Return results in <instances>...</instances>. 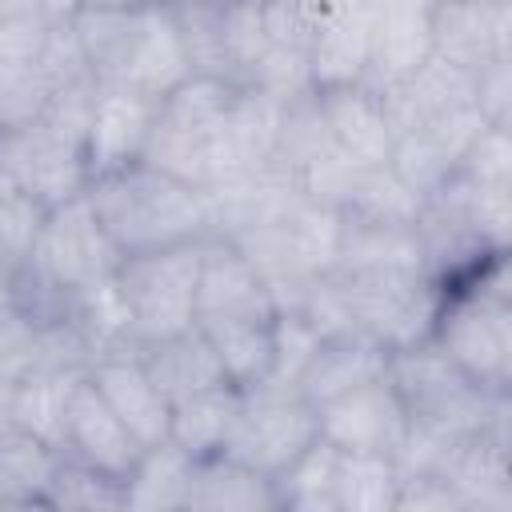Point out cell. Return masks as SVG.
<instances>
[{
  "instance_id": "obj_10",
  "label": "cell",
  "mask_w": 512,
  "mask_h": 512,
  "mask_svg": "<svg viewBox=\"0 0 512 512\" xmlns=\"http://www.w3.org/2000/svg\"><path fill=\"white\" fill-rule=\"evenodd\" d=\"M24 264H36L48 280H56L68 292H80V288H92L100 280H112L124 264V252L84 192V196L56 204L48 212L44 232L36 240V252Z\"/></svg>"
},
{
  "instance_id": "obj_16",
  "label": "cell",
  "mask_w": 512,
  "mask_h": 512,
  "mask_svg": "<svg viewBox=\"0 0 512 512\" xmlns=\"http://www.w3.org/2000/svg\"><path fill=\"white\" fill-rule=\"evenodd\" d=\"M64 456H76L100 472H112L120 480L132 476L136 460L144 456V444L136 432L116 416V408L104 400L96 388L92 372L76 384L68 400V420H64Z\"/></svg>"
},
{
  "instance_id": "obj_8",
  "label": "cell",
  "mask_w": 512,
  "mask_h": 512,
  "mask_svg": "<svg viewBox=\"0 0 512 512\" xmlns=\"http://www.w3.org/2000/svg\"><path fill=\"white\" fill-rule=\"evenodd\" d=\"M0 184H12L40 204L56 208L88 192L92 164H88V140L52 124L32 120L20 128H4L0 140Z\"/></svg>"
},
{
  "instance_id": "obj_9",
  "label": "cell",
  "mask_w": 512,
  "mask_h": 512,
  "mask_svg": "<svg viewBox=\"0 0 512 512\" xmlns=\"http://www.w3.org/2000/svg\"><path fill=\"white\" fill-rule=\"evenodd\" d=\"M232 84H220L212 76H188L176 92H168L160 100L156 124H152V140L144 160L208 188L212 180V132L220 124V112L232 100Z\"/></svg>"
},
{
  "instance_id": "obj_12",
  "label": "cell",
  "mask_w": 512,
  "mask_h": 512,
  "mask_svg": "<svg viewBox=\"0 0 512 512\" xmlns=\"http://www.w3.org/2000/svg\"><path fill=\"white\" fill-rule=\"evenodd\" d=\"M204 192H208L212 236H224V240H236L244 232L268 228V224H284L300 204H308L304 184L276 160L260 172L208 184Z\"/></svg>"
},
{
  "instance_id": "obj_41",
  "label": "cell",
  "mask_w": 512,
  "mask_h": 512,
  "mask_svg": "<svg viewBox=\"0 0 512 512\" xmlns=\"http://www.w3.org/2000/svg\"><path fill=\"white\" fill-rule=\"evenodd\" d=\"M48 212L52 208L40 204L36 196H28V192H20L12 184H0V248H4V268H16V264L32 260Z\"/></svg>"
},
{
  "instance_id": "obj_1",
  "label": "cell",
  "mask_w": 512,
  "mask_h": 512,
  "mask_svg": "<svg viewBox=\"0 0 512 512\" xmlns=\"http://www.w3.org/2000/svg\"><path fill=\"white\" fill-rule=\"evenodd\" d=\"M88 200L124 256L212 236L208 192L148 160L96 176L88 184Z\"/></svg>"
},
{
  "instance_id": "obj_43",
  "label": "cell",
  "mask_w": 512,
  "mask_h": 512,
  "mask_svg": "<svg viewBox=\"0 0 512 512\" xmlns=\"http://www.w3.org/2000/svg\"><path fill=\"white\" fill-rule=\"evenodd\" d=\"M320 344H324V336L316 332V324L304 312H280L276 316V360H272V376L268 380L300 388V376L312 364Z\"/></svg>"
},
{
  "instance_id": "obj_52",
  "label": "cell",
  "mask_w": 512,
  "mask_h": 512,
  "mask_svg": "<svg viewBox=\"0 0 512 512\" xmlns=\"http://www.w3.org/2000/svg\"><path fill=\"white\" fill-rule=\"evenodd\" d=\"M476 4H492V8H500V4H512V0H476Z\"/></svg>"
},
{
  "instance_id": "obj_49",
  "label": "cell",
  "mask_w": 512,
  "mask_h": 512,
  "mask_svg": "<svg viewBox=\"0 0 512 512\" xmlns=\"http://www.w3.org/2000/svg\"><path fill=\"white\" fill-rule=\"evenodd\" d=\"M160 0H84L80 8H92V12H136V8H152Z\"/></svg>"
},
{
  "instance_id": "obj_50",
  "label": "cell",
  "mask_w": 512,
  "mask_h": 512,
  "mask_svg": "<svg viewBox=\"0 0 512 512\" xmlns=\"http://www.w3.org/2000/svg\"><path fill=\"white\" fill-rule=\"evenodd\" d=\"M80 4H84V0H44V8H48L56 20H72V16L80 12Z\"/></svg>"
},
{
  "instance_id": "obj_32",
  "label": "cell",
  "mask_w": 512,
  "mask_h": 512,
  "mask_svg": "<svg viewBox=\"0 0 512 512\" xmlns=\"http://www.w3.org/2000/svg\"><path fill=\"white\" fill-rule=\"evenodd\" d=\"M192 472H196V456L184 452L172 436L164 444L144 448V456L128 476V508H144V512L188 508Z\"/></svg>"
},
{
  "instance_id": "obj_51",
  "label": "cell",
  "mask_w": 512,
  "mask_h": 512,
  "mask_svg": "<svg viewBox=\"0 0 512 512\" xmlns=\"http://www.w3.org/2000/svg\"><path fill=\"white\" fill-rule=\"evenodd\" d=\"M172 8H196V4H224V0H164Z\"/></svg>"
},
{
  "instance_id": "obj_39",
  "label": "cell",
  "mask_w": 512,
  "mask_h": 512,
  "mask_svg": "<svg viewBox=\"0 0 512 512\" xmlns=\"http://www.w3.org/2000/svg\"><path fill=\"white\" fill-rule=\"evenodd\" d=\"M456 204L464 208L472 232L484 240V248L492 256L512 252V188H492L480 180H468L464 172L456 180H448Z\"/></svg>"
},
{
  "instance_id": "obj_33",
  "label": "cell",
  "mask_w": 512,
  "mask_h": 512,
  "mask_svg": "<svg viewBox=\"0 0 512 512\" xmlns=\"http://www.w3.org/2000/svg\"><path fill=\"white\" fill-rule=\"evenodd\" d=\"M276 316H268V320H208V324H196L212 340V348L220 352V360H224V368H228L236 388L264 384L272 376Z\"/></svg>"
},
{
  "instance_id": "obj_14",
  "label": "cell",
  "mask_w": 512,
  "mask_h": 512,
  "mask_svg": "<svg viewBox=\"0 0 512 512\" xmlns=\"http://www.w3.org/2000/svg\"><path fill=\"white\" fill-rule=\"evenodd\" d=\"M284 104L260 88H236L212 132V180H236L276 160Z\"/></svg>"
},
{
  "instance_id": "obj_31",
  "label": "cell",
  "mask_w": 512,
  "mask_h": 512,
  "mask_svg": "<svg viewBox=\"0 0 512 512\" xmlns=\"http://www.w3.org/2000/svg\"><path fill=\"white\" fill-rule=\"evenodd\" d=\"M236 416H240V388L236 384L196 392V396L172 404V440L184 452H192L196 460L216 456L228 448Z\"/></svg>"
},
{
  "instance_id": "obj_44",
  "label": "cell",
  "mask_w": 512,
  "mask_h": 512,
  "mask_svg": "<svg viewBox=\"0 0 512 512\" xmlns=\"http://www.w3.org/2000/svg\"><path fill=\"white\" fill-rule=\"evenodd\" d=\"M464 176L492 188H512V128L484 124V132L476 136L464 160Z\"/></svg>"
},
{
  "instance_id": "obj_22",
  "label": "cell",
  "mask_w": 512,
  "mask_h": 512,
  "mask_svg": "<svg viewBox=\"0 0 512 512\" xmlns=\"http://www.w3.org/2000/svg\"><path fill=\"white\" fill-rule=\"evenodd\" d=\"M316 92H320L332 140L344 156H352L356 164H392L396 132L388 124L380 92H372L368 84H336Z\"/></svg>"
},
{
  "instance_id": "obj_37",
  "label": "cell",
  "mask_w": 512,
  "mask_h": 512,
  "mask_svg": "<svg viewBox=\"0 0 512 512\" xmlns=\"http://www.w3.org/2000/svg\"><path fill=\"white\" fill-rule=\"evenodd\" d=\"M180 32H184V48L192 60V76H212L220 84L244 88L240 64L232 56L228 32H224V12L220 4H196V8H176Z\"/></svg>"
},
{
  "instance_id": "obj_48",
  "label": "cell",
  "mask_w": 512,
  "mask_h": 512,
  "mask_svg": "<svg viewBox=\"0 0 512 512\" xmlns=\"http://www.w3.org/2000/svg\"><path fill=\"white\" fill-rule=\"evenodd\" d=\"M492 436H496V444L504 448V456L512 460V388H504V392H500V400H496Z\"/></svg>"
},
{
  "instance_id": "obj_2",
  "label": "cell",
  "mask_w": 512,
  "mask_h": 512,
  "mask_svg": "<svg viewBox=\"0 0 512 512\" xmlns=\"http://www.w3.org/2000/svg\"><path fill=\"white\" fill-rule=\"evenodd\" d=\"M76 36L100 84H124L144 96L164 100L192 76L184 32L172 4H152L136 12H92L72 16Z\"/></svg>"
},
{
  "instance_id": "obj_18",
  "label": "cell",
  "mask_w": 512,
  "mask_h": 512,
  "mask_svg": "<svg viewBox=\"0 0 512 512\" xmlns=\"http://www.w3.org/2000/svg\"><path fill=\"white\" fill-rule=\"evenodd\" d=\"M156 112H160V100L156 96H144L136 88H124V84H100L92 128H88L92 180L144 160L148 140H152Z\"/></svg>"
},
{
  "instance_id": "obj_24",
  "label": "cell",
  "mask_w": 512,
  "mask_h": 512,
  "mask_svg": "<svg viewBox=\"0 0 512 512\" xmlns=\"http://www.w3.org/2000/svg\"><path fill=\"white\" fill-rule=\"evenodd\" d=\"M140 360L172 404H180L196 392L232 384L220 352L212 348V340L200 328H188L180 336H168V340H156V344L140 348Z\"/></svg>"
},
{
  "instance_id": "obj_4",
  "label": "cell",
  "mask_w": 512,
  "mask_h": 512,
  "mask_svg": "<svg viewBox=\"0 0 512 512\" xmlns=\"http://www.w3.org/2000/svg\"><path fill=\"white\" fill-rule=\"evenodd\" d=\"M204 240L124 256L116 280L128 300L140 348L196 328V288H200Z\"/></svg>"
},
{
  "instance_id": "obj_13",
  "label": "cell",
  "mask_w": 512,
  "mask_h": 512,
  "mask_svg": "<svg viewBox=\"0 0 512 512\" xmlns=\"http://www.w3.org/2000/svg\"><path fill=\"white\" fill-rule=\"evenodd\" d=\"M480 132H484V116H480L476 104L472 108H456L448 116H436V120L396 136L392 168L420 196H432L436 188H444L448 180H456L464 172V160H468V152H472Z\"/></svg>"
},
{
  "instance_id": "obj_7",
  "label": "cell",
  "mask_w": 512,
  "mask_h": 512,
  "mask_svg": "<svg viewBox=\"0 0 512 512\" xmlns=\"http://www.w3.org/2000/svg\"><path fill=\"white\" fill-rule=\"evenodd\" d=\"M336 272L364 336H372L388 352L432 340L448 288H440L428 272Z\"/></svg>"
},
{
  "instance_id": "obj_28",
  "label": "cell",
  "mask_w": 512,
  "mask_h": 512,
  "mask_svg": "<svg viewBox=\"0 0 512 512\" xmlns=\"http://www.w3.org/2000/svg\"><path fill=\"white\" fill-rule=\"evenodd\" d=\"M440 476L456 488L464 508H512V460L492 432L460 440Z\"/></svg>"
},
{
  "instance_id": "obj_15",
  "label": "cell",
  "mask_w": 512,
  "mask_h": 512,
  "mask_svg": "<svg viewBox=\"0 0 512 512\" xmlns=\"http://www.w3.org/2000/svg\"><path fill=\"white\" fill-rule=\"evenodd\" d=\"M388 0H324L312 32V80L316 88L364 84L376 24Z\"/></svg>"
},
{
  "instance_id": "obj_20",
  "label": "cell",
  "mask_w": 512,
  "mask_h": 512,
  "mask_svg": "<svg viewBox=\"0 0 512 512\" xmlns=\"http://www.w3.org/2000/svg\"><path fill=\"white\" fill-rule=\"evenodd\" d=\"M92 380L104 392V400L116 408V416L136 432L144 448L164 444L172 436V400L144 368L140 352L104 356L92 364Z\"/></svg>"
},
{
  "instance_id": "obj_5",
  "label": "cell",
  "mask_w": 512,
  "mask_h": 512,
  "mask_svg": "<svg viewBox=\"0 0 512 512\" xmlns=\"http://www.w3.org/2000/svg\"><path fill=\"white\" fill-rule=\"evenodd\" d=\"M432 340L444 356L488 392L512 388V304L480 280L444 296Z\"/></svg>"
},
{
  "instance_id": "obj_17",
  "label": "cell",
  "mask_w": 512,
  "mask_h": 512,
  "mask_svg": "<svg viewBox=\"0 0 512 512\" xmlns=\"http://www.w3.org/2000/svg\"><path fill=\"white\" fill-rule=\"evenodd\" d=\"M276 300L252 260L224 236L204 240L200 288H196V324L208 320H268L276 316Z\"/></svg>"
},
{
  "instance_id": "obj_19",
  "label": "cell",
  "mask_w": 512,
  "mask_h": 512,
  "mask_svg": "<svg viewBox=\"0 0 512 512\" xmlns=\"http://www.w3.org/2000/svg\"><path fill=\"white\" fill-rule=\"evenodd\" d=\"M432 56H436V0H388L376 24L364 84L372 92H388Z\"/></svg>"
},
{
  "instance_id": "obj_27",
  "label": "cell",
  "mask_w": 512,
  "mask_h": 512,
  "mask_svg": "<svg viewBox=\"0 0 512 512\" xmlns=\"http://www.w3.org/2000/svg\"><path fill=\"white\" fill-rule=\"evenodd\" d=\"M336 268H348V272H424L420 232H416V224L344 216Z\"/></svg>"
},
{
  "instance_id": "obj_3",
  "label": "cell",
  "mask_w": 512,
  "mask_h": 512,
  "mask_svg": "<svg viewBox=\"0 0 512 512\" xmlns=\"http://www.w3.org/2000/svg\"><path fill=\"white\" fill-rule=\"evenodd\" d=\"M388 376L396 392L404 396L412 424L452 436V440L492 432L500 392H488L472 376H464L436 340H420L412 348L392 352Z\"/></svg>"
},
{
  "instance_id": "obj_42",
  "label": "cell",
  "mask_w": 512,
  "mask_h": 512,
  "mask_svg": "<svg viewBox=\"0 0 512 512\" xmlns=\"http://www.w3.org/2000/svg\"><path fill=\"white\" fill-rule=\"evenodd\" d=\"M52 96H56V84L44 72L40 56L20 68H0V128H20L40 120Z\"/></svg>"
},
{
  "instance_id": "obj_36",
  "label": "cell",
  "mask_w": 512,
  "mask_h": 512,
  "mask_svg": "<svg viewBox=\"0 0 512 512\" xmlns=\"http://www.w3.org/2000/svg\"><path fill=\"white\" fill-rule=\"evenodd\" d=\"M400 464L380 452H344L340 456V512H388L400 508Z\"/></svg>"
},
{
  "instance_id": "obj_29",
  "label": "cell",
  "mask_w": 512,
  "mask_h": 512,
  "mask_svg": "<svg viewBox=\"0 0 512 512\" xmlns=\"http://www.w3.org/2000/svg\"><path fill=\"white\" fill-rule=\"evenodd\" d=\"M64 452L24 428L0 424V500L8 508L48 504Z\"/></svg>"
},
{
  "instance_id": "obj_26",
  "label": "cell",
  "mask_w": 512,
  "mask_h": 512,
  "mask_svg": "<svg viewBox=\"0 0 512 512\" xmlns=\"http://www.w3.org/2000/svg\"><path fill=\"white\" fill-rule=\"evenodd\" d=\"M392 352L384 344H376L372 336H340V340H324L312 356V364L300 376V392L320 408L368 380L388 376Z\"/></svg>"
},
{
  "instance_id": "obj_21",
  "label": "cell",
  "mask_w": 512,
  "mask_h": 512,
  "mask_svg": "<svg viewBox=\"0 0 512 512\" xmlns=\"http://www.w3.org/2000/svg\"><path fill=\"white\" fill-rule=\"evenodd\" d=\"M380 100H384L392 132L400 136L436 116H448L456 108H472L476 104V72H468L444 56H432L412 76H404L400 84L380 92Z\"/></svg>"
},
{
  "instance_id": "obj_40",
  "label": "cell",
  "mask_w": 512,
  "mask_h": 512,
  "mask_svg": "<svg viewBox=\"0 0 512 512\" xmlns=\"http://www.w3.org/2000/svg\"><path fill=\"white\" fill-rule=\"evenodd\" d=\"M48 508H84V512L128 508V480H120L112 472H100V468H92L76 456H64L60 468H56L52 492H48Z\"/></svg>"
},
{
  "instance_id": "obj_45",
  "label": "cell",
  "mask_w": 512,
  "mask_h": 512,
  "mask_svg": "<svg viewBox=\"0 0 512 512\" xmlns=\"http://www.w3.org/2000/svg\"><path fill=\"white\" fill-rule=\"evenodd\" d=\"M476 108L484 124L512 128V56H496L476 72Z\"/></svg>"
},
{
  "instance_id": "obj_6",
  "label": "cell",
  "mask_w": 512,
  "mask_h": 512,
  "mask_svg": "<svg viewBox=\"0 0 512 512\" xmlns=\"http://www.w3.org/2000/svg\"><path fill=\"white\" fill-rule=\"evenodd\" d=\"M316 436H320L316 404L296 384L264 380L240 388V416L224 452L276 480Z\"/></svg>"
},
{
  "instance_id": "obj_25",
  "label": "cell",
  "mask_w": 512,
  "mask_h": 512,
  "mask_svg": "<svg viewBox=\"0 0 512 512\" xmlns=\"http://www.w3.org/2000/svg\"><path fill=\"white\" fill-rule=\"evenodd\" d=\"M188 508L192 512H280V492L272 476L256 472L252 464L228 452H216L196 460Z\"/></svg>"
},
{
  "instance_id": "obj_38",
  "label": "cell",
  "mask_w": 512,
  "mask_h": 512,
  "mask_svg": "<svg viewBox=\"0 0 512 512\" xmlns=\"http://www.w3.org/2000/svg\"><path fill=\"white\" fill-rule=\"evenodd\" d=\"M424 208V196L392 168V164H376L364 168L348 204L340 208L344 216H360V220H388V224H416Z\"/></svg>"
},
{
  "instance_id": "obj_11",
  "label": "cell",
  "mask_w": 512,
  "mask_h": 512,
  "mask_svg": "<svg viewBox=\"0 0 512 512\" xmlns=\"http://www.w3.org/2000/svg\"><path fill=\"white\" fill-rule=\"evenodd\" d=\"M320 412V436H328L336 448L344 452H380V456H396L412 432V416L404 396L396 392L392 376L368 380L328 404L316 408Z\"/></svg>"
},
{
  "instance_id": "obj_34",
  "label": "cell",
  "mask_w": 512,
  "mask_h": 512,
  "mask_svg": "<svg viewBox=\"0 0 512 512\" xmlns=\"http://www.w3.org/2000/svg\"><path fill=\"white\" fill-rule=\"evenodd\" d=\"M340 456H344V448H336L328 436H316L276 476L280 508H288V512H340V492H336Z\"/></svg>"
},
{
  "instance_id": "obj_47",
  "label": "cell",
  "mask_w": 512,
  "mask_h": 512,
  "mask_svg": "<svg viewBox=\"0 0 512 512\" xmlns=\"http://www.w3.org/2000/svg\"><path fill=\"white\" fill-rule=\"evenodd\" d=\"M480 284H484V288H492V292H500V296L512 304V252L492 256V264L480 272Z\"/></svg>"
},
{
  "instance_id": "obj_30",
  "label": "cell",
  "mask_w": 512,
  "mask_h": 512,
  "mask_svg": "<svg viewBox=\"0 0 512 512\" xmlns=\"http://www.w3.org/2000/svg\"><path fill=\"white\" fill-rule=\"evenodd\" d=\"M436 56L480 72L500 56V16L476 0H436Z\"/></svg>"
},
{
  "instance_id": "obj_35",
  "label": "cell",
  "mask_w": 512,
  "mask_h": 512,
  "mask_svg": "<svg viewBox=\"0 0 512 512\" xmlns=\"http://www.w3.org/2000/svg\"><path fill=\"white\" fill-rule=\"evenodd\" d=\"M336 148L332 140V128H328V116H324V104H320V92H304L296 100L284 104V116H280V140H276V164H284L296 180L316 168L320 160H328Z\"/></svg>"
},
{
  "instance_id": "obj_46",
  "label": "cell",
  "mask_w": 512,
  "mask_h": 512,
  "mask_svg": "<svg viewBox=\"0 0 512 512\" xmlns=\"http://www.w3.org/2000/svg\"><path fill=\"white\" fill-rule=\"evenodd\" d=\"M400 508H436V512H464L456 488L444 476H408L400 488Z\"/></svg>"
},
{
  "instance_id": "obj_23",
  "label": "cell",
  "mask_w": 512,
  "mask_h": 512,
  "mask_svg": "<svg viewBox=\"0 0 512 512\" xmlns=\"http://www.w3.org/2000/svg\"><path fill=\"white\" fill-rule=\"evenodd\" d=\"M84 376L88 372H72V368H36L12 384H0V424L24 428L64 452L68 400Z\"/></svg>"
}]
</instances>
